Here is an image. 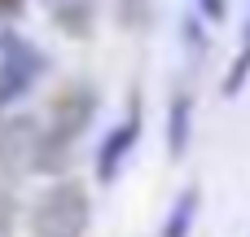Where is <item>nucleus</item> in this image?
Masks as SVG:
<instances>
[{
    "mask_svg": "<svg viewBox=\"0 0 250 237\" xmlns=\"http://www.w3.org/2000/svg\"><path fill=\"white\" fill-rule=\"evenodd\" d=\"M40 154H44V136H40V128H35L31 119L4 123V132H0V163H4L9 172H31V167H40Z\"/></svg>",
    "mask_w": 250,
    "mask_h": 237,
    "instance_id": "nucleus-4",
    "label": "nucleus"
},
{
    "mask_svg": "<svg viewBox=\"0 0 250 237\" xmlns=\"http://www.w3.org/2000/svg\"><path fill=\"white\" fill-rule=\"evenodd\" d=\"M44 70H48V57H44L40 48H31V44H26L22 35H13V31L0 35V106L18 101Z\"/></svg>",
    "mask_w": 250,
    "mask_h": 237,
    "instance_id": "nucleus-2",
    "label": "nucleus"
},
{
    "mask_svg": "<svg viewBox=\"0 0 250 237\" xmlns=\"http://www.w3.org/2000/svg\"><path fill=\"white\" fill-rule=\"evenodd\" d=\"M97 114V97L88 92V88H70L57 106H53V128H48V136H44V167H57L62 163V154L57 150H66L83 128H88V119Z\"/></svg>",
    "mask_w": 250,
    "mask_h": 237,
    "instance_id": "nucleus-3",
    "label": "nucleus"
},
{
    "mask_svg": "<svg viewBox=\"0 0 250 237\" xmlns=\"http://www.w3.org/2000/svg\"><path fill=\"white\" fill-rule=\"evenodd\" d=\"M44 4L66 35H88L97 26V0H44Z\"/></svg>",
    "mask_w": 250,
    "mask_h": 237,
    "instance_id": "nucleus-6",
    "label": "nucleus"
},
{
    "mask_svg": "<svg viewBox=\"0 0 250 237\" xmlns=\"http://www.w3.org/2000/svg\"><path fill=\"white\" fill-rule=\"evenodd\" d=\"M136 136H141V114H136V106H132V114H127L114 132H105V141H101V150H97V180L110 185V180L123 172V163H127Z\"/></svg>",
    "mask_w": 250,
    "mask_h": 237,
    "instance_id": "nucleus-5",
    "label": "nucleus"
},
{
    "mask_svg": "<svg viewBox=\"0 0 250 237\" xmlns=\"http://www.w3.org/2000/svg\"><path fill=\"white\" fill-rule=\"evenodd\" d=\"M198 13H202L207 22H224V13H229V0H198Z\"/></svg>",
    "mask_w": 250,
    "mask_h": 237,
    "instance_id": "nucleus-10",
    "label": "nucleus"
},
{
    "mask_svg": "<svg viewBox=\"0 0 250 237\" xmlns=\"http://www.w3.org/2000/svg\"><path fill=\"white\" fill-rule=\"evenodd\" d=\"M246 79H250V22H246V31H242V53L233 57V66L224 75V97H237L246 88Z\"/></svg>",
    "mask_w": 250,
    "mask_h": 237,
    "instance_id": "nucleus-9",
    "label": "nucleus"
},
{
    "mask_svg": "<svg viewBox=\"0 0 250 237\" xmlns=\"http://www.w3.org/2000/svg\"><path fill=\"white\" fill-rule=\"evenodd\" d=\"M31 229H35V237H83V229H88V194L75 180L70 185H53L35 202Z\"/></svg>",
    "mask_w": 250,
    "mask_h": 237,
    "instance_id": "nucleus-1",
    "label": "nucleus"
},
{
    "mask_svg": "<svg viewBox=\"0 0 250 237\" xmlns=\"http://www.w3.org/2000/svg\"><path fill=\"white\" fill-rule=\"evenodd\" d=\"M189 132H193V97L180 92V97H171V110H167V154L171 158H185Z\"/></svg>",
    "mask_w": 250,
    "mask_h": 237,
    "instance_id": "nucleus-7",
    "label": "nucleus"
},
{
    "mask_svg": "<svg viewBox=\"0 0 250 237\" xmlns=\"http://www.w3.org/2000/svg\"><path fill=\"white\" fill-rule=\"evenodd\" d=\"M198 185H189L180 198H176V207H171V215H167V224H163V237H189L193 229V220H198Z\"/></svg>",
    "mask_w": 250,
    "mask_h": 237,
    "instance_id": "nucleus-8",
    "label": "nucleus"
}]
</instances>
